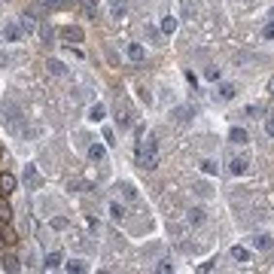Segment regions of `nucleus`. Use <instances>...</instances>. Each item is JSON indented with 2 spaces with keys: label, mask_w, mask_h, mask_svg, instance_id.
<instances>
[{
  "label": "nucleus",
  "mask_w": 274,
  "mask_h": 274,
  "mask_svg": "<svg viewBox=\"0 0 274 274\" xmlns=\"http://www.w3.org/2000/svg\"><path fill=\"white\" fill-rule=\"evenodd\" d=\"M49 70H52L55 76H67V67H64V61H55V58H52V61H49Z\"/></svg>",
  "instance_id": "24"
},
{
  "label": "nucleus",
  "mask_w": 274,
  "mask_h": 274,
  "mask_svg": "<svg viewBox=\"0 0 274 274\" xmlns=\"http://www.w3.org/2000/svg\"><path fill=\"white\" fill-rule=\"evenodd\" d=\"M88 119H91V122H104V119H107V107H104V104H91V107H88Z\"/></svg>",
  "instance_id": "10"
},
{
  "label": "nucleus",
  "mask_w": 274,
  "mask_h": 274,
  "mask_svg": "<svg viewBox=\"0 0 274 274\" xmlns=\"http://www.w3.org/2000/svg\"><path fill=\"white\" fill-rule=\"evenodd\" d=\"M125 55H128V58H131L134 64H140V61L146 58V49H143L140 43H128V49H125Z\"/></svg>",
  "instance_id": "8"
},
{
  "label": "nucleus",
  "mask_w": 274,
  "mask_h": 274,
  "mask_svg": "<svg viewBox=\"0 0 274 274\" xmlns=\"http://www.w3.org/2000/svg\"><path fill=\"white\" fill-rule=\"evenodd\" d=\"M235 95H238V88H235L232 83L216 86V91H213V98H216V101H235Z\"/></svg>",
  "instance_id": "5"
},
{
  "label": "nucleus",
  "mask_w": 274,
  "mask_h": 274,
  "mask_svg": "<svg viewBox=\"0 0 274 274\" xmlns=\"http://www.w3.org/2000/svg\"><path fill=\"white\" fill-rule=\"evenodd\" d=\"M207 79H213V83H216V79H220V70H216V67H207Z\"/></svg>",
  "instance_id": "32"
},
{
  "label": "nucleus",
  "mask_w": 274,
  "mask_h": 274,
  "mask_svg": "<svg viewBox=\"0 0 274 274\" xmlns=\"http://www.w3.org/2000/svg\"><path fill=\"white\" fill-rule=\"evenodd\" d=\"M40 37H43L46 43H52V40H55V31H52V25H43V28H40Z\"/></svg>",
  "instance_id": "27"
},
{
  "label": "nucleus",
  "mask_w": 274,
  "mask_h": 274,
  "mask_svg": "<svg viewBox=\"0 0 274 274\" xmlns=\"http://www.w3.org/2000/svg\"><path fill=\"white\" fill-rule=\"evenodd\" d=\"M195 13H198L195 0H183V16H186V18H195Z\"/></svg>",
  "instance_id": "23"
},
{
  "label": "nucleus",
  "mask_w": 274,
  "mask_h": 274,
  "mask_svg": "<svg viewBox=\"0 0 274 274\" xmlns=\"http://www.w3.org/2000/svg\"><path fill=\"white\" fill-rule=\"evenodd\" d=\"M43 3L49 6V9H64V6H70L73 0H43Z\"/></svg>",
  "instance_id": "26"
},
{
  "label": "nucleus",
  "mask_w": 274,
  "mask_h": 274,
  "mask_svg": "<svg viewBox=\"0 0 274 274\" xmlns=\"http://www.w3.org/2000/svg\"><path fill=\"white\" fill-rule=\"evenodd\" d=\"M3 268H6V271H18V259H16L13 253H6V256H3Z\"/></svg>",
  "instance_id": "25"
},
{
  "label": "nucleus",
  "mask_w": 274,
  "mask_h": 274,
  "mask_svg": "<svg viewBox=\"0 0 274 274\" xmlns=\"http://www.w3.org/2000/svg\"><path fill=\"white\" fill-rule=\"evenodd\" d=\"M64 268L70 271V274H73V271H76V274H83L88 265H86V262H79V259H70V262H64Z\"/></svg>",
  "instance_id": "19"
},
{
  "label": "nucleus",
  "mask_w": 274,
  "mask_h": 274,
  "mask_svg": "<svg viewBox=\"0 0 274 274\" xmlns=\"http://www.w3.org/2000/svg\"><path fill=\"white\" fill-rule=\"evenodd\" d=\"M174 31H177V18L174 16H162V34H168V37H171Z\"/></svg>",
  "instance_id": "15"
},
{
  "label": "nucleus",
  "mask_w": 274,
  "mask_h": 274,
  "mask_svg": "<svg viewBox=\"0 0 274 274\" xmlns=\"http://www.w3.org/2000/svg\"><path fill=\"white\" fill-rule=\"evenodd\" d=\"M137 165H140L143 171L158 168V140H155V134L137 140Z\"/></svg>",
  "instance_id": "1"
},
{
  "label": "nucleus",
  "mask_w": 274,
  "mask_h": 274,
  "mask_svg": "<svg viewBox=\"0 0 274 274\" xmlns=\"http://www.w3.org/2000/svg\"><path fill=\"white\" fill-rule=\"evenodd\" d=\"M9 220H13V210H9V204H6V195L3 198H0V223H9Z\"/></svg>",
  "instance_id": "17"
},
{
  "label": "nucleus",
  "mask_w": 274,
  "mask_h": 274,
  "mask_svg": "<svg viewBox=\"0 0 274 274\" xmlns=\"http://www.w3.org/2000/svg\"><path fill=\"white\" fill-rule=\"evenodd\" d=\"M0 37H3L6 43H18V40H21V28H18V21H16V25H13V21H9V25H3Z\"/></svg>",
  "instance_id": "6"
},
{
  "label": "nucleus",
  "mask_w": 274,
  "mask_h": 274,
  "mask_svg": "<svg viewBox=\"0 0 274 274\" xmlns=\"http://www.w3.org/2000/svg\"><path fill=\"white\" fill-rule=\"evenodd\" d=\"M253 247H256V250H271V247H274L271 235H256V238H253Z\"/></svg>",
  "instance_id": "14"
},
{
  "label": "nucleus",
  "mask_w": 274,
  "mask_h": 274,
  "mask_svg": "<svg viewBox=\"0 0 274 274\" xmlns=\"http://www.w3.org/2000/svg\"><path fill=\"white\" fill-rule=\"evenodd\" d=\"M52 225H55V228H67V220H64V216H55Z\"/></svg>",
  "instance_id": "31"
},
{
  "label": "nucleus",
  "mask_w": 274,
  "mask_h": 274,
  "mask_svg": "<svg viewBox=\"0 0 274 274\" xmlns=\"http://www.w3.org/2000/svg\"><path fill=\"white\" fill-rule=\"evenodd\" d=\"M25 186L28 189H40L43 186V177H40L37 165H25Z\"/></svg>",
  "instance_id": "3"
},
{
  "label": "nucleus",
  "mask_w": 274,
  "mask_h": 274,
  "mask_svg": "<svg viewBox=\"0 0 274 274\" xmlns=\"http://www.w3.org/2000/svg\"><path fill=\"white\" fill-rule=\"evenodd\" d=\"M16 186H18V180H16L13 174H6V171H3V174H0V195H13Z\"/></svg>",
  "instance_id": "4"
},
{
  "label": "nucleus",
  "mask_w": 274,
  "mask_h": 274,
  "mask_svg": "<svg viewBox=\"0 0 274 274\" xmlns=\"http://www.w3.org/2000/svg\"><path fill=\"white\" fill-rule=\"evenodd\" d=\"M104 158H107V146H104V143H91V146H88V162L101 165Z\"/></svg>",
  "instance_id": "7"
},
{
  "label": "nucleus",
  "mask_w": 274,
  "mask_h": 274,
  "mask_svg": "<svg viewBox=\"0 0 274 274\" xmlns=\"http://www.w3.org/2000/svg\"><path fill=\"white\" fill-rule=\"evenodd\" d=\"M247 140H250L247 128H232V131H228V143H238V146H241V143H247Z\"/></svg>",
  "instance_id": "11"
},
{
  "label": "nucleus",
  "mask_w": 274,
  "mask_h": 274,
  "mask_svg": "<svg viewBox=\"0 0 274 274\" xmlns=\"http://www.w3.org/2000/svg\"><path fill=\"white\" fill-rule=\"evenodd\" d=\"M58 265H61V253H49V256H46V262H43L46 271H49V268H58Z\"/></svg>",
  "instance_id": "22"
},
{
  "label": "nucleus",
  "mask_w": 274,
  "mask_h": 274,
  "mask_svg": "<svg viewBox=\"0 0 274 274\" xmlns=\"http://www.w3.org/2000/svg\"><path fill=\"white\" fill-rule=\"evenodd\" d=\"M189 223H192V225H201V223H204V207H192V210H189Z\"/></svg>",
  "instance_id": "21"
},
{
  "label": "nucleus",
  "mask_w": 274,
  "mask_h": 274,
  "mask_svg": "<svg viewBox=\"0 0 274 274\" xmlns=\"http://www.w3.org/2000/svg\"><path fill=\"white\" fill-rule=\"evenodd\" d=\"M268 18H271V21H274V9H268Z\"/></svg>",
  "instance_id": "34"
},
{
  "label": "nucleus",
  "mask_w": 274,
  "mask_h": 274,
  "mask_svg": "<svg viewBox=\"0 0 274 274\" xmlns=\"http://www.w3.org/2000/svg\"><path fill=\"white\" fill-rule=\"evenodd\" d=\"M201 171L204 174H216V165L213 162H201Z\"/></svg>",
  "instance_id": "30"
},
{
  "label": "nucleus",
  "mask_w": 274,
  "mask_h": 274,
  "mask_svg": "<svg viewBox=\"0 0 274 274\" xmlns=\"http://www.w3.org/2000/svg\"><path fill=\"white\" fill-rule=\"evenodd\" d=\"M110 216H113V220H116V223H122V216H125V207H122L119 201H110Z\"/></svg>",
  "instance_id": "20"
},
{
  "label": "nucleus",
  "mask_w": 274,
  "mask_h": 274,
  "mask_svg": "<svg viewBox=\"0 0 274 274\" xmlns=\"http://www.w3.org/2000/svg\"><path fill=\"white\" fill-rule=\"evenodd\" d=\"M265 134H268V137H274V113L265 119Z\"/></svg>",
  "instance_id": "28"
},
{
  "label": "nucleus",
  "mask_w": 274,
  "mask_h": 274,
  "mask_svg": "<svg viewBox=\"0 0 274 274\" xmlns=\"http://www.w3.org/2000/svg\"><path fill=\"white\" fill-rule=\"evenodd\" d=\"M119 189H122V198H125V201H137V189H134V183H122Z\"/></svg>",
  "instance_id": "16"
},
{
  "label": "nucleus",
  "mask_w": 274,
  "mask_h": 274,
  "mask_svg": "<svg viewBox=\"0 0 274 274\" xmlns=\"http://www.w3.org/2000/svg\"><path fill=\"white\" fill-rule=\"evenodd\" d=\"M18 28H21V34H34V18H31V13H25L18 18Z\"/></svg>",
  "instance_id": "18"
},
{
  "label": "nucleus",
  "mask_w": 274,
  "mask_h": 274,
  "mask_svg": "<svg viewBox=\"0 0 274 274\" xmlns=\"http://www.w3.org/2000/svg\"><path fill=\"white\" fill-rule=\"evenodd\" d=\"M125 13H128V0H113L110 3V16L113 18H125Z\"/></svg>",
  "instance_id": "9"
},
{
  "label": "nucleus",
  "mask_w": 274,
  "mask_h": 274,
  "mask_svg": "<svg viewBox=\"0 0 274 274\" xmlns=\"http://www.w3.org/2000/svg\"><path fill=\"white\" fill-rule=\"evenodd\" d=\"M61 37H64V40H73V43H83V31L67 25V28H61Z\"/></svg>",
  "instance_id": "13"
},
{
  "label": "nucleus",
  "mask_w": 274,
  "mask_h": 274,
  "mask_svg": "<svg viewBox=\"0 0 274 274\" xmlns=\"http://www.w3.org/2000/svg\"><path fill=\"white\" fill-rule=\"evenodd\" d=\"M268 91H271V95H274V76H271V83H268Z\"/></svg>",
  "instance_id": "33"
},
{
  "label": "nucleus",
  "mask_w": 274,
  "mask_h": 274,
  "mask_svg": "<svg viewBox=\"0 0 274 274\" xmlns=\"http://www.w3.org/2000/svg\"><path fill=\"white\" fill-rule=\"evenodd\" d=\"M232 259H235V262H241V265H247V262L253 259V253H250L247 247H232Z\"/></svg>",
  "instance_id": "12"
},
{
  "label": "nucleus",
  "mask_w": 274,
  "mask_h": 274,
  "mask_svg": "<svg viewBox=\"0 0 274 274\" xmlns=\"http://www.w3.org/2000/svg\"><path fill=\"white\" fill-rule=\"evenodd\" d=\"M262 37H265V40H274V21H268V25H265V31H262Z\"/></svg>",
  "instance_id": "29"
},
{
  "label": "nucleus",
  "mask_w": 274,
  "mask_h": 274,
  "mask_svg": "<svg viewBox=\"0 0 274 274\" xmlns=\"http://www.w3.org/2000/svg\"><path fill=\"white\" fill-rule=\"evenodd\" d=\"M228 171H232L235 177L247 174V171H250V158L247 155H232V158H228Z\"/></svg>",
  "instance_id": "2"
}]
</instances>
